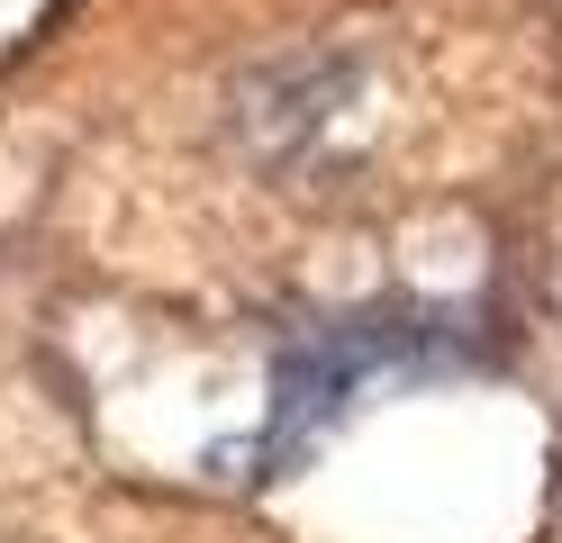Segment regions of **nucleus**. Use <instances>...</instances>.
Returning <instances> with one entry per match:
<instances>
[{
	"label": "nucleus",
	"mask_w": 562,
	"mask_h": 543,
	"mask_svg": "<svg viewBox=\"0 0 562 543\" xmlns=\"http://www.w3.org/2000/svg\"><path fill=\"white\" fill-rule=\"evenodd\" d=\"M445 353V326H417V317H345V326H318L281 353V381H272V426L255 462H291L327 417H345L372 372H400V362H436Z\"/></svg>",
	"instance_id": "nucleus-1"
}]
</instances>
